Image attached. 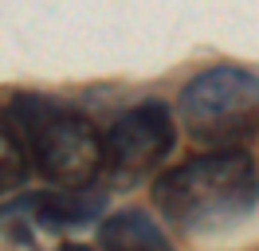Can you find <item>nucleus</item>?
Returning a JSON list of instances; mask_svg holds the SVG:
<instances>
[{"label":"nucleus","mask_w":259,"mask_h":251,"mask_svg":"<svg viewBox=\"0 0 259 251\" xmlns=\"http://www.w3.org/2000/svg\"><path fill=\"white\" fill-rule=\"evenodd\" d=\"M98 251H173V239L142 208H122L98 224Z\"/></svg>","instance_id":"6"},{"label":"nucleus","mask_w":259,"mask_h":251,"mask_svg":"<svg viewBox=\"0 0 259 251\" xmlns=\"http://www.w3.org/2000/svg\"><path fill=\"white\" fill-rule=\"evenodd\" d=\"M4 118L28 173L59 188H87L102 173V134L71 106L24 91L8 98Z\"/></svg>","instance_id":"2"},{"label":"nucleus","mask_w":259,"mask_h":251,"mask_svg":"<svg viewBox=\"0 0 259 251\" xmlns=\"http://www.w3.org/2000/svg\"><path fill=\"white\" fill-rule=\"evenodd\" d=\"M153 204L173 228L193 235L236 228L259 204V173L243 149H212L153 181Z\"/></svg>","instance_id":"1"},{"label":"nucleus","mask_w":259,"mask_h":251,"mask_svg":"<svg viewBox=\"0 0 259 251\" xmlns=\"http://www.w3.org/2000/svg\"><path fill=\"white\" fill-rule=\"evenodd\" d=\"M173 141H177V130H173L169 106L157 98L138 102L102 130V173L118 185H134L161 165Z\"/></svg>","instance_id":"4"},{"label":"nucleus","mask_w":259,"mask_h":251,"mask_svg":"<svg viewBox=\"0 0 259 251\" xmlns=\"http://www.w3.org/2000/svg\"><path fill=\"white\" fill-rule=\"evenodd\" d=\"M106 208V196L98 188H48V192H24L12 204L0 208V220L4 224H28V228H39V232H63V228H82L91 220L102 216Z\"/></svg>","instance_id":"5"},{"label":"nucleus","mask_w":259,"mask_h":251,"mask_svg":"<svg viewBox=\"0 0 259 251\" xmlns=\"http://www.w3.org/2000/svg\"><path fill=\"white\" fill-rule=\"evenodd\" d=\"M28 181V165L20 157H0V192H12Z\"/></svg>","instance_id":"7"},{"label":"nucleus","mask_w":259,"mask_h":251,"mask_svg":"<svg viewBox=\"0 0 259 251\" xmlns=\"http://www.w3.org/2000/svg\"><path fill=\"white\" fill-rule=\"evenodd\" d=\"M55 251H91L87 243H63V247H55Z\"/></svg>","instance_id":"9"},{"label":"nucleus","mask_w":259,"mask_h":251,"mask_svg":"<svg viewBox=\"0 0 259 251\" xmlns=\"http://www.w3.org/2000/svg\"><path fill=\"white\" fill-rule=\"evenodd\" d=\"M0 157H20L16 145H12V134H8V118H4V106H0ZM24 161V157H20Z\"/></svg>","instance_id":"8"},{"label":"nucleus","mask_w":259,"mask_h":251,"mask_svg":"<svg viewBox=\"0 0 259 251\" xmlns=\"http://www.w3.org/2000/svg\"><path fill=\"white\" fill-rule=\"evenodd\" d=\"M181 122L189 138L212 149H232L259 122V75L236 63H216L181 87Z\"/></svg>","instance_id":"3"}]
</instances>
